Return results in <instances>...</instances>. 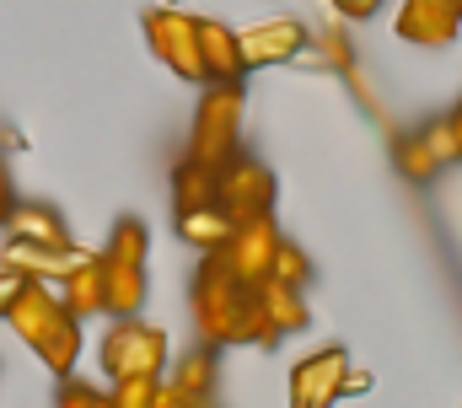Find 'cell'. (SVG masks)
<instances>
[{"instance_id":"1","label":"cell","mask_w":462,"mask_h":408,"mask_svg":"<svg viewBox=\"0 0 462 408\" xmlns=\"http://www.w3.org/2000/svg\"><path fill=\"white\" fill-rule=\"evenodd\" d=\"M194 322H199V338H205L210 349H226V344L274 349V344H269V328H263V317H258V301H253V285H242L236 274H226V264H221L216 253H199Z\"/></svg>"},{"instance_id":"2","label":"cell","mask_w":462,"mask_h":408,"mask_svg":"<svg viewBox=\"0 0 462 408\" xmlns=\"http://www.w3.org/2000/svg\"><path fill=\"white\" fill-rule=\"evenodd\" d=\"M242 113H247L242 81H205V97L194 107V129H189V156L205 167H221L231 151H242Z\"/></svg>"},{"instance_id":"3","label":"cell","mask_w":462,"mask_h":408,"mask_svg":"<svg viewBox=\"0 0 462 408\" xmlns=\"http://www.w3.org/2000/svg\"><path fill=\"white\" fill-rule=\"evenodd\" d=\"M97 360H103L108 382H129V376H151L156 382L167 371V333L156 322H145L140 311L134 317H114V328L97 344Z\"/></svg>"},{"instance_id":"4","label":"cell","mask_w":462,"mask_h":408,"mask_svg":"<svg viewBox=\"0 0 462 408\" xmlns=\"http://www.w3.org/2000/svg\"><path fill=\"white\" fill-rule=\"evenodd\" d=\"M140 27H145L151 54H156L172 76H183V81H205V60H199V16H189L183 5H151V11L140 16Z\"/></svg>"},{"instance_id":"5","label":"cell","mask_w":462,"mask_h":408,"mask_svg":"<svg viewBox=\"0 0 462 408\" xmlns=\"http://www.w3.org/2000/svg\"><path fill=\"white\" fill-rule=\"evenodd\" d=\"M216 204L226 209L231 220L269 215V209H274V172H269L258 156L231 151L226 162L216 167Z\"/></svg>"},{"instance_id":"6","label":"cell","mask_w":462,"mask_h":408,"mask_svg":"<svg viewBox=\"0 0 462 408\" xmlns=\"http://www.w3.org/2000/svg\"><path fill=\"white\" fill-rule=\"evenodd\" d=\"M280 220H274V209L269 215H253V220H236L231 226V236L221 247H210L221 264H226V274H236L242 285H258L263 274H269V264H274V247H280Z\"/></svg>"},{"instance_id":"7","label":"cell","mask_w":462,"mask_h":408,"mask_svg":"<svg viewBox=\"0 0 462 408\" xmlns=\"http://www.w3.org/2000/svg\"><path fill=\"white\" fill-rule=\"evenodd\" d=\"M345 371H349V355L339 344L307 355L291 366V382H285V398L291 408H334L345 398Z\"/></svg>"},{"instance_id":"8","label":"cell","mask_w":462,"mask_h":408,"mask_svg":"<svg viewBox=\"0 0 462 408\" xmlns=\"http://www.w3.org/2000/svg\"><path fill=\"white\" fill-rule=\"evenodd\" d=\"M236 38H242V60H247V70H269V65L296 60V54L312 43V27L296 22V16H263V22L242 27Z\"/></svg>"},{"instance_id":"9","label":"cell","mask_w":462,"mask_h":408,"mask_svg":"<svg viewBox=\"0 0 462 408\" xmlns=\"http://www.w3.org/2000/svg\"><path fill=\"white\" fill-rule=\"evenodd\" d=\"M393 32L414 49H447L462 32V0H403Z\"/></svg>"},{"instance_id":"10","label":"cell","mask_w":462,"mask_h":408,"mask_svg":"<svg viewBox=\"0 0 462 408\" xmlns=\"http://www.w3.org/2000/svg\"><path fill=\"white\" fill-rule=\"evenodd\" d=\"M65 311H70V306L60 301V291H54L49 280H22L16 296H11V306H5V322H11V333H16L27 349H38V338H43Z\"/></svg>"},{"instance_id":"11","label":"cell","mask_w":462,"mask_h":408,"mask_svg":"<svg viewBox=\"0 0 462 408\" xmlns=\"http://www.w3.org/2000/svg\"><path fill=\"white\" fill-rule=\"evenodd\" d=\"M253 301H258V317H263V328H269V344H280V338H291V333H307V322H312L301 285H285V280H274V274H263V280L253 285Z\"/></svg>"},{"instance_id":"12","label":"cell","mask_w":462,"mask_h":408,"mask_svg":"<svg viewBox=\"0 0 462 408\" xmlns=\"http://www.w3.org/2000/svg\"><path fill=\"white\" fill-rule=\"evenodd\" d=\"M81 253H87V247H76V242H65V247H43V242H22V236H11V242L0 247V269H11L16 280H49V285H60L65 269H70Z\"/></svg>"},{"instance_id":"13","label":"cell","mask_w":462,"mask_h":408,"mask_svg":"<svg viewBox=\"0 0 462 408\" xmlns=\"http://www.w3.org/2000/svg\"><path fill=\"white\" fill-rule=\"evenodd\" d=\"M60 301L70 306L81 322L87 317H108V285H103V253H81L70 269H65V280H60Z\"/></svg>"},{"instance_id":"14","label":"cell","mask_w":462,"mask_h":408,"mask_svg":"<svg viewBox=\"0 0 462 408\" xmlns=\"http://www.w3.org/2000/svg\"><path fill=\"white\" fill-rule=\"evenodd\" d=\"M199 60H205V81H242L247 76L242 38L221 16H199Z\"/></svg>"},{"instance_id":"15","label":"cell","mask_w":462,"mask_h":408,"mask_svg":"<svg viewBox=\"0 0 462 408\" xmlns=\"http://www.w3.org/2000/svg\"><path fill=\"white\" fill-rule=\"evenodd\" d=\"M5 236H22V242H43V247H65L70 242V226L54 204L43 199H16V209L5 215Z\"/></svg>"},{"instance_id":"16","label":"cell","mask_w":462,"mask_h":408,"mask_svg":"<svg viewBox=\"0 0 462 408\" xmlns=\"http://www.w3.org/2000/svg\"><path fill=\"white\" fill-rule=\"evenodd\" d=\"M178 242H189V247H199V253H210V247H221L231 236V220L221 204H199V209H178Z\"/></svg>"},{"instance_id":"17","label":"cell","mask_w":462,"mask_h":408,"mask_svg":"<svg viewBox=\"0 0 462 408\" xmlns=\"http://www.w3.org/2000/svg\"><path fill=\"white\" fill-rule=\"evenodd\" d=\"M32 355H38L54 376H70V371H76V360H81V317H76V311H65V317L38 338V349H32Z\"/></svg>"},{"instance_id":"18","label":"cell","mask_w":462,"mask_h":408,"mask_svg":"<svg viewBox=\"0 0 462 408\" xmlns=\"http://www.w3.org/2000/svg\"><path fill=\"white\" fill-rule=\"evenodd\" d=\"M103 285H108V317H134L145 306V264L103 258Z\"/></svg>"},{"instance_id":"19","label":"cell","mask_w":462,"mask_h":408,"mask_svg":"<svg viewBox=\"0 0 462 408\" xmlns=\"http://www.w3.org/2000/svg\"><path fill=\"white\" fill-rule=\"evenodd\" d=\"M199 204H216V167L183 156L172 167V209H199Z\"/></svg>"},{"instance_id":"20","label":"cell","mask_w":462,"mask_h":408,"mask_svg":"<svg viewBox=\"0 0 462 408\" xmlns=\"http://www.w3.org/2000/svg\"><path fill=\"white\" fill-rule=\"evenodd\" d=\"M393 162H398V172H403L409 183H430V178L441 172V156L425 145V134H398V140H393Z\"/></svg>"},{"instance_id":"21","label":"cell","mask_w":462,"mask_h":408,"mask_svg":"<svg viewBox=\"0 0 462 408\" xmlns=\"http://www.w3.org/2000/svg\"><path fill=\"white\" fill-rule=\"evenodd\" d=\"M183 398H210V387H216V349H194V355H183L178 366H172V376H167Z\"/></svg>"},{"instance_id":"22","label":"cell","mask_w":462,"mask_h":408,"mask_svg":"<svg viewBox=\"0 0 462 408\" xmlns=\"http://www.w3.org/2000/svg\"><path fill=\"white\" fill-rule=\"evenodd\" d=\"M307 49H318V54L328 60V70H339V76L355 65V43H349V27H345V16H339V11L312 32V43H307Z\"/></svg>"},{"instance_id":"23","label":"cell","mask_w":462,"mask_h":408,"mask_svg":"<svg viewBox=\"0 0 462 408\" xmlns=\"http://www.w3.org/2000/svg\"><path fill=\"white\" fill-rule=\"evenodd\" d=\"M103 258H114V264H145L151 258V231H145V220H118L114 236H108V247H103Z\"/></svg>"},{"instance_id":"24","label":"cell","mask_w":462,"mask_h":408,"mask_svg":"<svg viewBox=\"0 0 462 408\" xmlns=\"http://www.w3.org/2000/svg\"><path fill=\"white\" fill-rule=\"evenodd\" d=\"M269 274H274V280H285V285H301V291H307V285H312V258H307L296 242H285V236H280Z\"/></svg>"},{"instance_id":"25","label":"cell","mask_w":462,"mask_h":408,"mask_svg":"<svg viewBox=\"0 0 462 408\" xmlns=\"http://www.w3.org/2000/svg\"><path fill=\"white\" fill-rule=\"evenodd\" d=\"M162 382V376H156ZM156 382L151 376H129V382H114L108 393V408H156Z\"/></svg>"},{"instance_id":"26","label":"cell","mask_w":462,"mask_h":408,"mask_svg":"<svg viewBox=\"0 0 462 408\" xmlns=\"http://www.w3.org/2000/svg\"><path fill=\"white\" fill-rule=\"evenodd\" d=\"M54 408H108V393L92 387V382H76V376H60V398Z\"/></svg>"},{"instance_id":"27","label":"cell","mask_w":462,"mask_h":408,"mask_svg":"<svg viewBox=\"0 0 462 408\" xmlns=\"http://www.w3.org/2000/svg\"><path fill=\"white\" fill-rule=\"evenodd\" d=\"M425 134V145L441 156V167H452V162H462V145H457V129H452V118H436L430 129H420Z\"/></svg>"},{"instance_id":"28","label":"cell","mask_w":462,"mask_h":408,"mask_svg":"<svg viewBox=\"0 0 462 408\" xmlns=\"http://www.w3.org/2000/svg\"><path fill=\"white\" fill-rule=\"evenodd\" d=\"M328 5H334V11H339L345 22H365V16H376V11H382L387 0H328Z\"/></svg>"},{"instance_id":"29","label":"cell","mask_w":462,"mask_h":408,"mask_svg":"<svg viewBox=\"0 0 462 408\" xmlns=\"http://www.w3.org/2000/svg\"><path fill=\"white\" fill-rule=\"evenodd\" d=\"M11 209H16V183H11V167H5V156H0V226H5Z\"/></svg>"},{"instance_id":"30","label":"cell","mask_w":462,"mask_h":408,"mask_svg":"<svg viewBox=\"0 0 462 408\" xmlns=\"http://www.w3.org/2000/svg\"><path fill=\"white\" fill-rule=\"evenodd\" d=\"M360 393H371V376L349 366V371H345V398H360Z\"/></svg>"},{"instance_id":"31","label":"cell","mask_w":462,"mask_h":408,"mask_svg":"<svg viewBox=\"0 0 462 408\" xmlns=\"http://www.w3.org/2000/svg\"><path fill=\"white\" fill-rule=\"evenodd\" d=\"M16 285H22V280H16L11 269H0V317H5V306H11V296H16Z\"/></svg>"},{"instance_id":"32","label":"cell","mask_w":462,"mask_h":408,"mask_svg":"<svg viewBox=\"0 0 462 408\" xmlns=\"http://www.w3.org/2000/svg\"><path fill=\"white\" fill-rule=\"evenodd\" d=\"M447 118H452V129H457V145H462V97H457V107H452Z\"/></svg>"},{"instance_id":"33","label":"cell","mask_w":462,"mask_h":408,"mask_svg":"<svg viewBox=\"0 0 462 408\" xmlns=\"http://www.w3.org/2000/svg\"><path fill=\"white\" fill-rule=\"evenodd\" d=\"M183 408H210V398H194V403H183Z\"/></svg>"}]
</instances>
